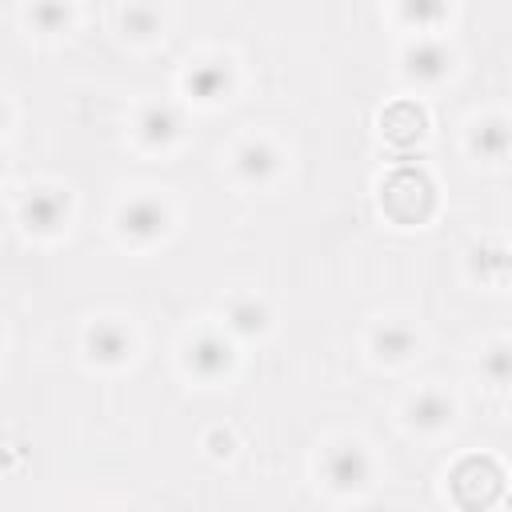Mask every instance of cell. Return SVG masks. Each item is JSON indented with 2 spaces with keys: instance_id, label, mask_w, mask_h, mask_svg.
I'll return each instance as SVG.
<instances>
[{
  "instance_id": "13",
  "label": "cell",
  "mask_w": 512,
  "mask_h": 512,
  "mask_svg": "<svg viewBox=\"0 0 512 512\" xmlns=\"http://www.w3.org/2000/svg\"><path fill=\"white\" fill-rule=\"evenodd\" d=\"M468 148L480 156V160H504L512 152V128L504 120H480L468 136Z\"/></svg>"
},
{
  "instance_id": "24",
  "label": "cell",
  "mask_w": 512,
  "mask_h": 512,
  "mask_svg": "<svg viewBox=\"0 0 512 512\" xmlns=\"http://www.w3.org/2000/svg\"><path fill=\"white\" fill-rule=\"evenodd\" d=\"M508 284H512V276H508Z\"/></svg>"
},
{
  "instance_id": "3",
  "label": "cell",
  "mask_w": 512,
  "mask_h": 512,
  "mask_svg": "<svg viewBox=\"0 0 512 512\" xmlns=\"http://www.w3.org/2000/svg\"><path fill=\"white\" fill-rule=\"evenodd\" d=\"M116 224H120V236H128L132 244H152L168 232V208L152 196H136L120 208Z\"/></svg>"
},
{
  "instance_id": "17",
  "label": "cell",
  "mask_w": 512,
  "mask_h": 512,
  "mask_svg": "<svg viewBox=\"0 0 512 512\" xmlns=\"http://www.w3.org/2000/svg\"><path fill=\"white\" fill-rule=\"evenodd\" d=\"M472 272L484 276V280H508L512 276V252L496 240L488 244H476L472 248Z\"/></svg>"
},
{
  "instance_id": "15",
  "label": "cell",
  "mask_w": 512,
  "mask_h": 512,
  "mask_svg": "<svg viewBox=\"0 0 512 512\" xmlns=\"http://www.w3.org/2000/svg\"><path fill=\"white\" fill-rule=\"evenodd\" d=\"M424 112L416 108V104H392L388 112H384V132L396 140V144H412V140H420L424 136Z\"/></svg>"
},
{
  "instance_id": "19",
  "label": "cell",
  "mask_w": 512,
  "mask_h": 512,
  "mask_svg": "<svg viewBox=\"0 0 512 512\" xmlns=\"http://www.w3.org/2000/svg\"><path fill=\"white\" fill-rule=\"evenodd\" d=\"M120 24H124V32H132V36H152V32L160 28V16H156L152 8H128V12L120 16Z\"/></svg>"
},
{
  "instance_id": "5",
  "label": "cell",
  "mask_w": 512,
  "mask_h": 512,
  "mask_svg": "<svg viewBox=\"0 0 512 512\" xmlns=\"http://www.w3.org/2000/svg\"><path fill=\"white\" fill-rule=\"evenodd\" d=\"M64 220H68V196L56 192V188H36V192H28L24 204H20V224H24L28 232L48 236V232H60Z\"/></svg>"
},
{
  "instance_id": "8",
  "label": "cell",
  "mask_w": 512,
  "mask_h": 512,
  "mask_svg": "<svg viewBox=\"0 0 512 512\" xmlns=\"http://www.w3.org/2000/svg\"><path fill=\"white\" fill-rule=\"evenodd\" d=\"M84 352L96 360V364H124L128 352H132V336L112 324V320H100L84 332Z\"/></svg>"
},
{
  "instance_id": "11",
  "label": "cell",
  "mask_w": 512,
  "mask_h": 512,
  "mask_svg": "<svg viewBox=\"0 0 512 512\" xmlns=\"http://www.w3.org/2000/svg\"><path fill=\"white\" fill-rule=\"evenodd\" d=\"M180 128H184V120H180V112H176L172 104H148V108L140 112V120H136V132H140V140H144L148 148L172 144V140L180 136Z\"/></svg>"
},
{
  "instance_id": "9",
  "label": "cell",
  "mask_w": 512,
  "mask_h": 512,
  "mask_svg": "<svg viewBox=\"0 0 512 512\" xmlns=\"http://www.w3.org/2000/svg\"><path fill=\"white\" fill-rule=\"evenodd\" d=\"M184 88H188V96L212 104V100H224V96H228V88H232V72H228L224 60H200V64L188 68Z\"/></svg>"
},
{
  "instance_id": "14",
  "label": "cell",
  "mask_w": 512,
  "mask_h": 512,
  "mask_svg": "<svg viewBox=\"0 0 512 512\" xmlns=\"http://www.w3.org/2000/svg\"><path fill=\"white\" fill-rule=\"evenodd\" d=\"M416 332L408 328V324H396V320H388V324H380L376 332H372V352L380 356V360H388V364H396V360H408L412 352H416Z\"/></svg>"
},
{
  "instance_id": "23",
  "label": "cell",
  "mask_w": 512,
  "mask_h": 512,
  "mask_svg": "<svg viewBox=\"0 0 512 512\" xmlns=\"http://www.w3.org/2000/svg\"><path fill=\"white\" fill-rule=\"evenodd\" d=\"M504 508H508V512H512V484H508V488H504Z\"/></svg>"
},
{
  "instance_id": "18",
  "label": "cell",
  "mask_w": 512,
  "mask_h": 512,
  "mask_svg": "<svg viewBox=\"0 0 512 512\" xmlns=\"http://www.w3.org/2000/svg\"><path fill=\"white\" fill-rule=\"evenodd\" d=\"M484 372L496 384H512V344H492L484 352Z\"/></svg>"
},
{
  "instance_id": "1",
  "label": "cell",
  "mask_w": 512,
  "mask_h": 512,
  "mask_svg": "<svg viewBox=\"0 0 512 512\" xmlns=\"http://www.w3.org/2000/svg\"><path fill=\"white\" fill-rule=\"evenodd\" d=\"M380 204L396 224H424L436 208V184L428 180L424 168L400 164L384 176L380 184Z\"/></svg>"
},
{
  "instance_id": "6",
  "label": "cell",
  "mask_w": 512,
  "mask_h": 512,
  "mask_svg": "<svg viewBox=\"0 0 512 512\" xmlns=\"http://www.w3.org/2000/svg\"><path fill=\"white\" fill-rule=\"evenodd\" d=\"M188 368L200 380H220L232 368V344L224 336H216V332H200L188 344Z\"/></svg>"
},
{
  "instance_id": "12",
  "label": "cell",
  "mask_w": 512,
  "mask_h": 512,
  "mask_svg": "<svg viewBox=\"0 0 512 512\" xmlns=\"http://www.w3.org/2000/svg\"><path fill=\"white\" fill-rule=\"evenodd\" d=\"M452 416H456V404H452L444 392H436V388L420 392V396L408 404V420H412V428H420V432H436V428H444Z\"/></svg>"
},
{
  "instance_id": "4",
  "label": "cell",
  "mask_w": 512,
  "mask_h": 512,
  "mask_svg": "<svg viewBox=\"0 0 512 512\" xmlns=\"http://www.w3.org/2000/svg\"><path fill=\"white\" fill-rule=\"evenodd\" d=\"M324 480L336 492H360V488H368L372 464H368L364 448L360 444H336V448H328V456H324Z\"/></svg>"
},
{
  "instance_id": "20",
  "label": "cell",
  "mask_w": 512,
  "mask_h": 512,
  "mask_svg": "<svg viewBox=\"0 0 512 512\" xmlns=\"http://www.w3.org/2000/svg\"><path fill=\"white\" fill-rule=\"evenodd\" d=\"M400 16H404L408 24H416V28H428V24L444 20V16H448V8H444V4H404V8H400Z\"/></svg>"
},
{
  "instance_id": "16",
  "label": "cell",
  "mask_w": 512,
  "mask_h": 512,
  "mask_svg": "<svg viewBox=\"0 0 512 512\" xmlns=\"http://www.w3.org/2000/svg\"><path fill=\"white\" fill-rule=\"evenodd\" d=\"M228 328L236 336H260L268 328V308L252 296H240V300L228 304Z\"/></svg>"
},
{
  "instance_id": "21",
  "label": "cell",
  "mask_w": 512,
  "mask_h": 512,
  "mask_svg": "<svg viewBox=\"0 0 512 512\" xmlns=\"http://www.w3.org/2000/svg\"><path fill=\"white\" fill-rule=\"evenodd\" d=\"M32 20H36L44 32H56V28L68 24V8H60V4H40V8H32Z\"/></svg>"
},
{
  "instance_id": "10",
  "label": "cell",
  "mask_w": 512,
  "mask_h": 512,
  "mask_svg": "<svg viewBox=\"0 0 512 512\" xmlns=\"http://www.w3.org/2000/svg\"><path fill=\"white\" fill-rule=\"evenodd\" d=\"M236 172L248 184H268L280 172V152L268 140H244L236 152Z\"/></svg>"
},
{
  "instance_id": "22",
  "label": "cell",
  "mask_w": 512,
  "mask_h": 512,
  "mask_svg": "<svg viewBox=\"0 0 512 512\" xmlns=\"http://www.w3.org/2000/svg\"><path fill=\"white\" fill-rule=\"evenodd\" d=\"M204 444H208V452H212V456H232V444H236V440H232V432H220V428H212Z\"/></svg>"
},
{
  "instance_id": "7",
  "label": "cell",
  "mask_w": 512,
  "mask_h": 512,
  "mask_svg": "<svg viewBox=\"0 0 512 512\" xmlns=\"http://www.w3.org/2000/svg\"><path fill=\"white\" fill-rule=\"evenodd\" d=\"M448 68H452V56H448V48L436 44V40H416V44L404 48V72H408L412 80H420V84L444 80Z\"/></svg>"
},
{
  "instance_id": "2",
  "label": "cell",
  "mask_w": 512,
  "mask_h": 512,
  "mask_svg": "<svg viewBox=\"0 0 512 512\" xmlns=\"http://www.w3.org/2000/svg\"><path fill=\"white\" fill-rule=\"evenodd\" d=\"M448 488H452V496H456L460 508H488L492 500L504 496L508 476L500 472V464L492 456H468V460H460L452 468Z\"/></svg>"
}]
</instances>
